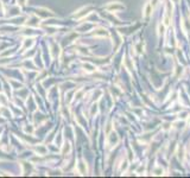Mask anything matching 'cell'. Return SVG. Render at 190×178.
<instances>
[{"label": "cell", "instance_id": "cell-1", "mask_svg": "<svg viewBox=\"0 0 190 178\" xmlns=\"http://www.w3.org/2000/svg\"><path fill=\"white\" fill-rule=\"evenodd\" d=\"M151 13V5L150 4H146L145 6V10H144V17H148Z\"/></svg>", "mask_w": 190, "mask_h": 178}, {"label": "cell", "instance_id": "cell-2", "mask_svg": "<svg viewBox=\"0 0 190 178\" xmlns=\"http://www.w3.org/2000/svg\"><path fill=\"white\" fill-rule=\"evenodd\" d=\"M162 172H163V170H156V171H154L156 175H162Z\"/></svg>", "mask_w": 190, "mask_h": 178}, {"label": "cell", "instance_id": "cell-3", "mask_svg": "<svg viewBox=\"0 0 190 178\" xmlns=\"http://www.w3.org/2000/svg\"><path fill=\"white\" fill-rule=\"evenodd\" d=\"M189 122H190V119H189Z\"/></svg>", "mask_w": 190, "mask_h": 178}]
</instances>
